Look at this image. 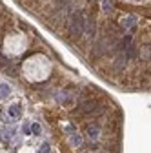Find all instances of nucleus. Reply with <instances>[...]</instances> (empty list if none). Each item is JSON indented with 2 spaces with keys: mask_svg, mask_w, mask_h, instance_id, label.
Here are the masks:
<instances>
[{
  "mask_svg": "<svg viewBox=\"0 0 151 153\" xmlns=\"http://www.w3.org/2000/svg\"><path fill=\"white\" fill-rule=\"evenodd\" d=\"M86 133H87V137H89V139H93V140H97V139L100 137V128H98L97 124H91V126H87Z\"/></svg>",
  "mask_w": 151,
  "mask_h": 153,
  "instance_id": "20e7f679",
  "label": "nucleus"
},
{
  "mask_svg": "<svg viewBox=\"0 0 151 153\" xmlns=\"http://www.w3.org/2000/svg\"><path fill=\"white\" fill-rule=\"evenodd\" d=\"M38 153H49V146L47 144H42L40 149H38Z\"/></svg>",
  "mask_w": 151,
  "mask_h": 153,
  "instance_id": "9d476101",
  "label": "nucleus"
},
{
  "mask_svg": "<svg viewBox=\"0 0 151 153\" xmlns=\"http://www.w3.org/2000/svg\"><path fill=\"white\" fill-rule=\"evenodd\" d=\"M9 115H11V117H16V119H20V115H22V108L18 106V104L11 106V108H9Z\"/></svg>",
  "mask_w": 151,
  "mask_h": 153,
  "instance_id": "39448f33",
  "label": "nucleus"
},
{
  "mask_svg": "<svg viewBox=\"0 0 151 153\" xmlns=\"http://www.w3.org/2000/svg\"><path fill=\"white\" fill-rule=\"evenodd\" d=\"M69 29H71V33H73L75 36H80V35H82V31H84V18H82L80 13H77V15L71 18Z\"/></svg>",
  "mask_w": 151,
  "mask_h": 153,
  "instance_id": "f257e3e1",
  "label": "nucleus"
},
{
  "mask_svg": "<svg viewBox=\"0 0 151 153\" xmlns=\"http://www.w3.org/2000/svg\"><path fill=\"white\" fill-rule=\"evenodd\" d=\"M124 22H126V26H127L129 29H135V27H137V18H131V16H127Z\"/></svg>",
  "mask_w": 151,
  "mask_h": 153,
  "instance_id": "0eeeda50",
  "label": "nucleus"
},
{
  "mask_svg": "<svg viewBox=\"0 0 151 153\" xmlns=\"http://www.w3.org/2000/svg\"><path fill=\"white\" fill-rule=\"evenodd\" d=\"M66 2H69V0H58V4H66Z\"/></svg>",
  "mask_w": 151,
  "mask_h": 153,
  "instance_id": "f8f14e48",
  "label": "nucleus"
},
{
  "mask_svg": "<svg viewBox=\"0 0 151 153\" xmlns=\"http://www.w3.org/2000/svg\"><path fill=\"white\" fill-rule=\"evenodd\" d=\"M124 48H126V53H127V56L131 59V56H137V49H135V46H133V40H131L129 36H126L124 38Z\"/></svg>",
  "mask_w": 151,
  "mask_h": 153,
  "instance_id": "7ed1b4c3",
  "label": "nucleus"
},
{
  "mask_svg": "<svg viewBox=\"0 0 151 153\" xmlns=\"http://www.w3.org/2000/svg\"><path fill=\"white\" fill-rule=\"evenodd\" d=\"M7 95H9V88L7 86H2V88H0V99H6Z\"/></svg>",
  "mask_w": 151,
  "mask_h": 153,
  "instance_id": "6e6552de",
  "label": "nucleus"
},
{
  "mask_svg": "<svg viewBox=\"0 0 151 153\" xmlns=\"http://www.w3.org/2000/svg\"><path fill=\"white\" fill-rule=\"evenodd\" d=\"M80 140H82V139H80V135H77V133L69 137V144H71V146H80Z\"/></svg>",
  "mask_w": 151,
  "mask_h": 153,
  "instance_id": "423d86ee",
  "label": "nucleus"
},
{
  "mask_svg": "<svg viewBox=\"0 0 151 153\" xmlns=\"http://www.w3.org/2000/svg\"><path fill=\"white\" fill-rule=\"evenodd\" d=\"M33 133H35V135H38V133H40V126L38 124H33Z\"/></svg>",
  "mask_w": 151,
  "mask_h": 153,
  "instance_id": "9b49d317",
  "label": "nucleus"
},
{
  "mask_svg": "<svg viewBox=\"0 0 151 153\" xmlns=\"http://www.w3.org/2000/svg\"><path fill=\"white\" fill-rule=\"evenodd\" d=\"M98 108H100V106H98V102H97V100H86V102H82V104H80V108H78V109H80L82 113H95Z\"/></svg>",
  "mask_w": 151,
  "mask_h": 153,
  "instance_id": "f03ea898",
  "label": "nucleus"
},
{
  "mask_svg": "<svg viewBox=\"0 0 151 153\" xmlns=\"http://www.w3.org/2000/svg\"><path fill=\"white\" fill-rule=\"evenodd\" d=\"M124 64H126V59L120 55V59H117V60H115V66H117L118 69H122V68H124Z\"/></svg>",
  "mask_w": 151,
  "mask_h": 153,
  "instance_id": "1a4fd4ad",
  "label": "nucleus"
}]
</instances>
